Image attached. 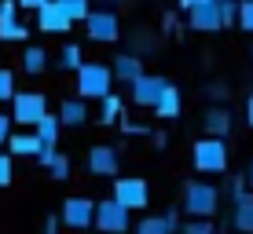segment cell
I'll list each match as a JSON object with an SVG mask.
<instances>
[{"instance_id":"d4e9b609","label":"cell","mask_w":253,"mask_h":234,"mask_svg":"<svg viewBox=\"0 0 253 234\" xmlns=\"http://www.w3.org/2000/svg\"><path fill=\"white\" fill-rule=\"evenodd\" d=\"M59 66H63V70H81V66H84V59H81V48H77V44H66L63 48V55H59Z\"/></svg>"},{"instance_id":"8992f818","label":"cell","mask_w":253,"mask_h":234,"mask_svg":"<svg viewBox=\"0 0 253 234\" xmlns=\"http://www.w3.org/2000/svg\"><path fill=\"white\" fill-rule=\"evenodd\" d=\"M180 7L187 11V26L195 33H220V11H216V0H184Z\"/></svg>"},{"instance_id":"7c38bea8","label":"cell","mask_w":253,"mask_h":234,"mask_svg":"<svg viewBox=\"0 0 253 234\" xmlns=\"http://www.w3.org/2000/svg\"><path fill=\"white\" fill-rule=\"evenodd\" d=\"M37 30L41 33H70V22L59 15L55 0H44V4L37 7Z\"/></svg>"},{"instance_id":"8fae6325","label":"cell","mask_w":253,"mask_h":234,"mask_svg":"<svg viewBox=\"0 0 253 234\" xmlns=\"http://www.w3.org/2000/svg\"><path fill=\"white\" fill-rule=\"evenodd\" d=\"M84 165H88V172H92V176H118L121 158H118V150H114V146H92V150H88V158H84Z\"/></svg>"},{"instance_id":"9a60e30c","label":"cell","mask_w":253,"mask_h":234,"mask_svg":"<svg viewBox=\"0 0 253 234\" xmlns=\"http://www.w3.org/2000/svg\"><path fill=\"white\" fill-rule=\"evenodd\" d=\"M231 227L242 234H253V194H239L231 209Z\"/></svg>"},{"instance_id":"7a4b0ae2","label":"cell","mask_w":253,"mask_h":234,"mask_svg":"<svg viewBox=\"0 0 253 234\" xmlns=\"http://www.w3.org/2000/svg\"><path fill=\"white\" fill-rule=\"evenodd\" d=\"M110 84H114V77H110V66L103 63H84L81 70H77V99H107L110 95Z\"/></svg>"},{"instance_id":"ffe728a7","label":"cell","mask_w":253,"mask_h":234,"mask_svg":"<svg viewBox=\"0 0 253 234\" xmlns=\"http://www.w3.org/2000/svg\"><path fill=\"white\" fill-rule=\"evenodd\" d=\"M55 7H59V15H63L70 26L88 19V4H84V0H55Z\"/></svg>"},{"instance_id":"d590c367","label":"cell","mask_w":253,"mask_h":234,"mask_svg":"<svg viewBox=\"0 0 253 234\" xmlns=\"http://www.w3.org/2000/svg\"><path fill=\"white\" fill-rule=\"evenodd\" d=\"M55 154H59V150H41V154H37V161H41V165H44V168H48V165H51V158H55Z\"/></svg>"},{"instance_id":"9c48e42d","label":"cell","mask_w":253,"mask_h":234,"mask_svg":"<svg viewBox=\"0 0 253 234\" xmlns=\"http://www.w3.org/2000/svg\"><path fill=\"white\" fill-rule=\"evenodd\" d=\"M84 33H88L92 40H118L121 37V22L114 11H88V19H84Z\"/></svg>"},{"instance_id":"6da1fadb","label":"cell","mask_w":253,"mask_h":234,"mask_svg":"<svg viewBox=\"0 0 253 234\" xmlns=\"http://www.w3.org/2000/svg\"><path fill=\"white\" fill-rule=\"evenodd\" d=\"M176 209H184L191 220H213L220 209V190L213 183L191 179V183H184V205H176Z\"/></svg>"},{"instance_id":"4dcf8cb0","label":"cell","mask_w":253,"mask_h":234,"mask_svg":"<svg viewBox=\"0 0 253 234\" xmlns=\"http://www.w3.org/2000/svg\"><path fill=\"white\" fill-rule=\"evenodd\" d=\"M11 176H15V168H11V158H7V154L0 150V187H7V183H11Z\"/></svg>"},{"instance_id":"603a6c76","label":"cell","mask_w":253,"mask_h":234,"mask_svg":"<svg viewBox=\"0 0 253 234\" xmlns=\"http://www.w3.org/2000/svg\"><path fill=\"white\" fill-rule=\"evenodd\" d=\"M118 114H121V95H114V92H110L107 99H99V121H103V125L118 121Z\"/></svg>"},{"instance_id":"5bb4252c","label":"cell","mask_w":253,"mask_h":234,"mask_svg":"<svg viewBox=\"0 0 253 234\" xmlns=\"http://www.w3.org/2000/svg\"><path fill=\"white\" fill-rule=\"evenodd\" d=\"M139 73H143V63H139V55H132V51H125V55H114V66H110V77H118V81L132 84Z\"/></svg>"},{"instance_id":"e575fe53","label":"cell","mask_w":253,"mask_h":234,"mask_svg":"<svg viewBox=\"0 0 253 234\" xmlns=\"http://www.w3.org/2000/svg\"><path fill=\"white\" fill-rule=\"evenodd\" d=\"M44 234H59V216H48L44 220Z\"/></svg>"},{"instance_id":"7402d4cb","label":"cell","mask_w":253,"mask_h":234,"mask_svg":"<svg viewBox=\"0 0 253 234\" xmlns=\"http://www.w3.org/2000/svg\"><path fill=\"white\" fill-rule=\"evenodd\" d=\"M30 30L19 22V19H0V40H26Z\"/></svg>"},{"instance_id":"ba28073f","label":"cell","mask_w":253,"mask_h":234,"mask_svg":"<svg viewBox=\"0 0 253 234\" xmlns=\"http://www.w3.org/2000/svg\"><path fill=\"white\" fill-rule=\"evenodd\" d=\"M92 216H95V201L92 198H66L59 220H63V227H70V231H88Z\"/></svg>"},{"instance_id":"277c9868","label":"cell","mask_w":253,"mask_h":234,"mask_svg":"<svg viewBox=\"0 0 253 234\" xmlns=\"http://www.w3.org/2000/svg\"><path fill=\"white\" fill-rule=\"evenodd\" d=\"M41 117H48V99L41 92H15L11 95V117L7 121H19V125L33 128Z\"/></svg>"},{"instance_id":"e0dca14e","label":"cell","mask_w":253,"mask_h":234,"mask_svg":"<svg viewBox=\"0 0 253 234\" xmlns=\"http://www.w3.org/2000/svg\"><path fill=\"white\" fill-rule=\"evenodd\" d=\"M202 125H206L209 139H224V135H228V128H231V114H228L224 106H209L206 117H202Z\"/></svg>"},{"instance_id":"cb8c5ba5","label":"cell","mask_w":253,"mask_h":234,"mask_svg":"<svg viewBox=\"0 0 253 234\" xmlns=\"http://www.w3.org/2000/svg\"><path fill=\"white\" fill-rule=\"evenodd\" d=\"M136 234H172V227L165 223V216H147L136 223Z\"/></svg>"},{"instance_id":"f546056e","label":"cell","mask_w":253,"mask_h":234,"mask_svg":"<svg viewBox=\"0 0 253 234\" xmlns=\"http://www.w3.org/2000/svg\"><path fill=\"white\" fill-rule=\"evenodd\" d=\"M239 30L242 33H253V0L239 4Z\"/></svg>"},{"instance_id":"d6986e66","label":"cell","mask_w":253,"mask_h":234,"mask_svg":"<svg viewBox=\"0 0 253 234\" xmlns=\"http://www.w3.org/2000/svg\"><path fill=\"white\" fill-rule=\"evenodd\" d=\"M33 135H37V143H41V150H55V143H59V121L55 117H41L37 125H33Z\"/></svg>"},{"instance_id":"30bf717a","label":"cell","mask_w":253,"mask_h":234,"mask_svg":"<svg viewBox=\"0 0 253 234\" xmlns=\"http://www.w3.org/2000/svg\"><path fill=\"white\" fill-rule=\"evenodd\" d=\"M165 84H169V81L158 77V73H139L136 81H132V102L154 110V102H158V95L165 92Z\"/></svg>"},{"instance_id":"5b68a950","label":"cell","mask_w":253,"mask_h":234,"mask_svg":"<svg viewBox=\"0 0 253 234\" xmlns=\"http://www.w3.org/2000/svg\"><path fill=\"white\" fill-rule=\"evenodd\" d=\"M110 201H118L125 212L147 209V205H151V187H147L143 179H136V176H121V179H114V198H110Z\"/></svg>"},{"instance_id":"74e56055","label":"cell","mask_w":253,"mask_h":234,"mask_svg":"<svg viewBox=\"0 0 253 234\" xmlns=\"http://www.w3.org/2000/svg\"><path fill=\"white\" fill-rule=\"evenodd\" d=\"M246 179H250V187H253V165H250V172H246Z\"/></svg>"},{"instance_id":"836d02e7","label":"cell","mask_w":253,"mask_h":234,"mask_svg":"<svg viewBox=\"0 0 253 234\" xmlns=\"http://www.w3.org/2000/svg\"><path fill=\"white\" fill-rule=\"evenodd\" d=\"M7 135H11V121L0 114V143H7Z\"/></svg>"},{"instance_id":"4fadbf2b","label":"cell","mask_w":253,"mask_h":234,"mask_svg":"<svg viewBox=\"0 0 253 234\" xmlns=\"http://www.w3.org/2000/svg\"><path fill=\"white\" fill-rule=\"evenodd\" d=\"M7 158H37L41 154V143L33 132H11L7 135Z\"/></svg>"},{"instance_id":"8d00e7d4","label":"cell","mask_w":253,"mask_h":234,"mask_svg":"<svg viewBox=\"0 0 253 234\" xmlns=\"http://www.w3.org/2000/svg\"><path fill=\"white\" fill-rule=\"evenodd\" d=\"M246 121L253 125V95H250V102H246Z\"/></svg>"},{"instance_id":"2e32d148","label":"cell","mask_w":253,"mask_h":234,"mask_svg":"<svg viewBox=\"0 0 253 234\" xmlns=\"http://www.w3.org/2000/svg\"><path fill=\"white\" fill-rule=\"evenodd\" d=\"M180 106H184L180 88L176 84H165V92L158 95V102H154V114H158L162 121H172V117H180Z\"/></svg>"},{"instance_id":"52a82bcc","label":"cell","mask_w":253,"mask_h":234,"mask_svg":"<svg viewBox=\"0 0 253 234\" xmlns=\"http://www.w3.org/2000/svg\"><path fill=\"white\" fill-rule=\"evenodd\" d=\"M92 227H99L103 234H125L128 231V212L121 209L118 201H95V216H92Z\"/></svg>"},{"instance_id":"83f0119b","label":"cell","mask_w":253,"mask_h":234,"mask_svg":"<svg viewBox=\"0 0 253 234\" xmlns=\"http://www.w3.org/2000/svg\"><path fill=\"white\" fill-rule=\"evenodd\" d=\"M48 172H51V179H70V158L66 154H55L48 165Z\"/></svg>"},{"instance_id":"d6a6232c","label":"cell","mask_w":253,"mask_h":234,"mask_svg":"<svg viewBox=\"0 0 253 234\" xmlns=\"http://www.w3.org/2000/svg\"><path fill=\"white\" fill-rule=\"evenodd\" d=\"M206 95H213V99H224V95H228V88H224V84H206Z\"/></svg>"},{"instance_id":"f1b7e54d","label":"cell","mask_w":253,"mask_h":234,"mask_svg":"<svg viewBox=\"0 0 253 234\" xmlns=\"http://www.w3.org/2000/svg\"><path fill=\"white\" fill-rule=\"evenodd\" d=\"M11 95H15V73L7 66H0V102L11 99Z\"/></svg>"},{"instance_id":"1f68e13d","label":"cell","mask_w":253,"mask_h":234,"mask_svg":"<svg viewBox=\"0 0 253 234\" xmlns=\"http://www.w3.org/2000/svg\"><path fill=\"white\" fill-rule=\"evenodd\" d=\"M228 190H231V198L246 194V179H231V183H228Z\"/></svg>"},{"instance_id":"44dd1931","label":"cell","mask_w":253,"mask_h":234,"mask_svg":"<svg viewBox=\"0 0 253 234\" xmlns=\"http://www.w3.org/2000/svg\"><path fill=\"white\" fill-rule=\"evenodd\" d=\"M44 66H48V51L44 48H26V55H22V70L26 73H44Z\"/></svg>"},{"instance_id":"4316f807","label":"cell","mask_w":253,"mask_h":234,"mask_svg":"<svg viewBox=\"0 0 253 234\" xmlns=\"http://www.w3.org/2000/svg\"><path fill=\"white\" fill-rule=\"evenodd\" d=\"M180 234H216V227H213V220H187V223H180Z\"/></svg>"},{"instance_id":"484cf974","label":"cell","mask_w":253,"mask_h":234,"mask_svg":"<svg viewBox=\"0 0 253 234\" xmlns=\"http://www.w3.org/2000/svg\"><path fill=\"white\" fill-rule=\"evenodd\" d=\"M216 11H220V30H228V26L239 22V4H235V0H216Z\"/></svg>"},{"instance_id":"ac0fdd59","label":"cell","mask_w":253,"mask_h":234,"mask_svg":"<svg viewBox=\"0 0 253 234\" xmlns=\"http://www.w3.org/2000/svg\"><path fill=\"white\" fill-rule=\"evenodd\" d=\"M84 117H88V106H84L81 99H63V106H59V128H77V125H84Z\"/></svg>"},{"instance_id":"3957f363","label":"cell","mask_w":253,"mask_h":234,"mask_svg":"<svg viewBox=\"0 0 253 234\" xmlns=\"http://www.w3.org/2000/svg\"><path fill=\"white\" fill-rule=\"evenodd\" d=\"M191 161H195V168L202 172V176H220L224 168H228V146L224 139H198L195 150H191Z\"/></svg>"}]
</instances>
